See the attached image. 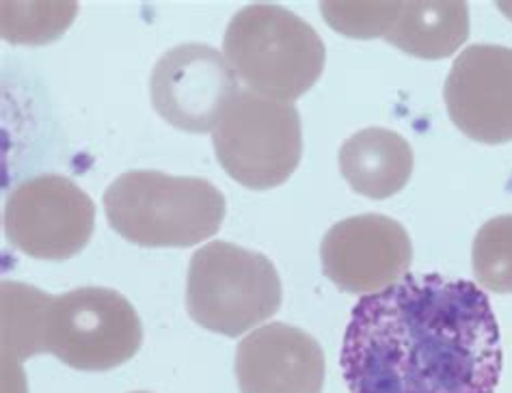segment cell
Returning a JSON list of instances; mask_svg holds the SVG:
<instances>
[{
	"instance_id": "cell-1",
	"label": "cell",
	"mask_w": 512,
	"mask_h": 393,
	"mask_svg": "<svg viewBox=\"0 0 512 393\" xmlns=\"http://www.w3.org/2000/svg\"><path fill=\"white\" fill-rule=\"evenodd\" d=\"M340 368L348 393H495L500 324L478 283L409 273L359 298Z\"/></svg>"
},
{
	"instance_id": "cell-2",
	"label": "cell",
	"mask_w": 512,
	"mask_h": 393,
	"mask_svg": "<svg viewBox=\"0 0 512 393\" xmlns=\"http://www.w3.org/2000/svg\"><path fill=\"white\" fill-rule=\"evenodd\" d=\"M104 212L111 229L132 245L186 249L219 234L227 203L206 178L128 171L106 188Z\"/></svg>"
},
{
	"instance_id": "cell-3",
	"label": "cell",
	"mask_w": 512,
	"mask_h": 393,
	"mask_svg": "<svg viewBox=\"0 0 512 393\" xmlns=\"http://www.w3.org/2000/svg\"><path fill=\"white\" fill-rule=\"evenodd\" d=\"M223 50L249 91L286 104L318 83L327 61L325 42L312 24L266 3L247 5L229 20Z\"/></svg>"
},
{
	"instance_id": "cell-4",
	"label": "cell",
	"mask_w": 512,
	"mask_h": 393,
	"mask_svg": "<svg viewBox=\"0 0 512 393\" xmlns=\"http://www.w3.org/2000/svg\"><path fill=\"white\" fill-rule=\"evenodd\" d=\"M284 290L275 264L258 251L208 242L193 253L186 277V309L199 327L238 337L271 320Z\"/></svg>"
},
{
	"instance_id": "cell-5",
	"label": "cell",
	"mask_w": 512,
	"mask_h": 393,
	"mask_svg": "<svg viewBox=\"0 0 512 393\" xmlns=\"http://www.w3.org/2000/svg\"><path fill=\"white\" fill-rule=\"evenodd\" d=\"M212 145L229 178L249 191L286 184L303 158V128L294 104L238 91L229 102Z\"/></svg>"
},
{
	"instance_id": "cell-6",
	"label": "cell",
	"mask_w": 512,
	"mask_h": 393,
	"mask_svg": "<svg viewBox=\"0 0 512 393\" xmlns=\"http://www.w3.org/2000/svg\"><path fill=\"white\" fill-rule=\"evenodd\" d=\"M141 344V318L117 290L78 288L50 298L44 348L67 368L109 372L137 355Z\"/></svg>"
},
{
	"instance_id": "cell-7",
	"label": "cell",
	"mask_w": 512,
	"mask_h": 393,
	"mask_svg": "<svg viewBox=\"0 0 512 393\" xmlns=\"http://www.w3.org/2000/svg\"><path fill=\"white\" fill-rule=\"evenodd\" d=\"M3 227L7 240L24 255L63 262L89 245L96 229V203L70 178L35 175L7 197Z\"/></svg>"
},
{
	"instance_id": "cell-8",
	"label": "cell",
	"mask_w": 512,
	"mask_h": 393,
	"mask_svg": "<svg viewBox=\"0 0 512 393\" xmlns=\"http://www.w3.org/2000/svg\"><path fill=\"white\" fill-rule=\"evenodd\" d=\"M238 76L223 54L208 44H182L165 52L150 76L154 111L188 134L217 128L238 96Z\"/></svg>"
},
{
	"instance_id": "cell-9",
	"label": "cell",
	"mask_w": 512,
	"mask_h": 393,
	"mask_svg": "<svg viewBox=\"0 0 512 393\" xmlns=\"http://www.w3.org/2000/svg\"><path fill=\"white\" fill-rule=\"evenodd\" d=\"M325 275L348 294H376L409 275L413 242L407 229L385 214H359L335 223L322 238Z\"/></svg>"
},
{
	"instance_id": "cell-10",
	"label": "cell",
	"mask_w": 512,
	"mask_h": 393,
	"mask_svg": "<svg viewBox=\"0 0 512 393\" xmlns=\"http://www.w3.org/2000/svg\"><path fill=\"white\" fill-rule=\"evenodd\" d=\"M452 124L471 141H512V48L476 44L452 63L443 85Z\"/></svg>"
},
{
	"instance_id": "cell-11",
	"label": "cell",
	"mask_w": 512,
	"mask_h": 393,
	"mask_svg": "<svg viewBox=\"0 0 512 393\" xmlns=\"http://www.w3.org/2000/svg\"><path fill=\"white\" fill-rule=\"evenodd\" d=\"M234 370L240 393H322L327 363L316 337L271 322L238 344Z\"/></svg>"
},
{
	"instance_id": "cell-12",
	"label": "cell",
	"mask_w": 512,
	"mask_h": 393,
	"mask_svg": "<svg viewBox=\"0 0 512 393\" xmlns=\"http://www.w3.org/2000/svg\"><path fill=\"white\" fill-rule=\"evenodd\" d=\"M340 171L357 195L383 201L398 195L413 175V149L398 132L366 128L340 147Z\"/></svg>"
},
{
	"instance_id": "cell-13",
	"label": "cell",
	"mask_w": 512,
	"mask_h": 393,
	"mask_svg": "<svg viewBox=\"0 0 512 393\" xmlns=\"http://www.w3.org/2000/svg\"><path fill=\"white\" fill-rule=\"evenodd\" d=\"M469 37V7L461 0L400 3V11L385 39L417 59L452 57Z\"/></svg>"
},
{
	"instance_id": "cell-14",
	"label": "cell",
	"mask_w": 512,
	"mask_h": 393,
	"mask_svg": "<svg viewBox=\"0 0 512 393\" xmlns=\"http://www.w3.org/2000/svg\"><path fill=\"white\" fill-rule=\"evenodd\" d=\"M3 357L26 361L44 348L48 294L18 281H3Z\"/></svg>"
},
{
	"instance_id": "cell-15",
	"label": "cell",
	"mask_w": 512,
	"mask_h": 393,
	"mask_svg": "<svg viewBox=\"0 0 512 393\" xmlns=\"http://www.w3.org/2000/svg\"><path fill=\"white\" fill-rule=\"evenodd\" d=\"M471 266L480 288L512 294V214L495 216L478 229Z\"/></svg>"
},
{
	"instance_id": "cell-16",
	"label": "cell",
	"mask_w": 512,
	"mask_h": 393,
	"mask_svg": "<svg viewBox=\"0 0 512 393\" xmlns=\"http://www.w3.org/2000/svg\"><path fill=\"white\" fill-rule=\"evenodd\" d=\"M76 11V3H3V37L11 44H48L67 31Z\"/></svg>"
},
{
	"instance_id": "cell-17",
	"label": "cell",
	"mask_w": 512,
	"mask_h": 393,
	"mask_svg": "<svg viewBox=\"0 0 512 393\" xmlns=\"http://www.w3.org/2000/svg\"><path fill=\"white\" fill-rule=\"evenodd\" d=\"M322 16L335 33L355 39L385 37L400 3H322Z\"/></svg>"
},
{
	"instance_id": "cell-18",
	"label": "cell",
	"mask_w": 512,
	"mask_h": 393,
	"mask_svg": "<svg viewBox=\"0 0 512 393\" xmlns=\"http://www.w3.org/2000/svg\"><path fill=\"white\" fill-rule=\"evenodd\" d=\"M497 7H500V9L504 11V16H506L508 20H512V3H500Z\"/></svg>"
},
{
	"instance_id": "cell-19",
	"label": "cell",
	"mask_w": 512,
	"mask_h": 393,
	"mask_svg": "<svg viewBox=\"0 0 512 393\" xmlns=\"http://www.w3.org/2000/svg\"><path fill=\"white\" fill-rule=\"evenodd\" d=\"M132 393H150V391H132Z\"/></svg>"
}]
</instances>
